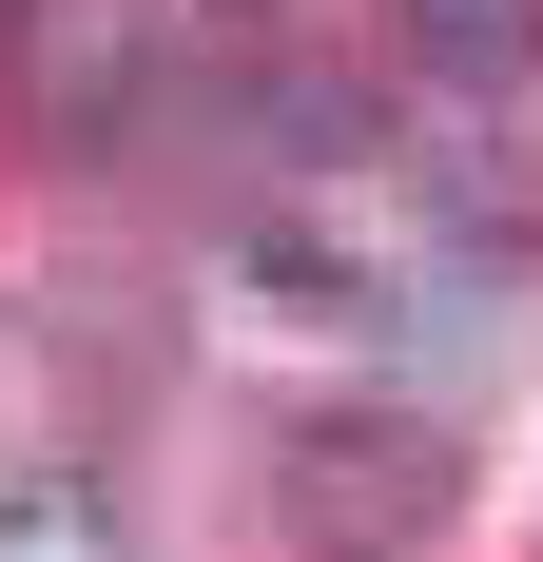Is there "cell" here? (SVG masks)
<instances>
[{"label":"cell","mask_w":543,"mask_h":562,"mask_svg":"<svg viewBox=\"0 0 543 562\" xmlns=\"http://www.w3.org/2000/svg\"><path fill=\"white\" fill-rule=\"evenodd\" d=\"M58 78H40V136H78V156H98V136H117V116H136V20H58Z\"/></svg>","instance_id":"2"},{"label":"cell","mask_w":543,"mask_h":562,"mask_svg":"<svg viewBox=\"0 0 543 562\" xmlns=\"http://www.w3.org/2000/svg\"><path fill=\"white\" fill-rule=\"evenodd\" d=\"M388 20H408L428 78H524L543 58V0H388Z\"/></svg>","instance_id":"3"},{"label":"cell","mask_w":543,"mask_h":562,"mask_svg":"<svg viewBox=\"0 0 543 562\" xmlns=\"http://www.w3.org/2000/svg\"><path fill=\"white\" fill-rule=\"evenodd\" d=\"M446 485H466V465H446V427H388V407L291 427V505L330 524V562H408V524H428Z\"/></svg>","instance_id":"1"},{"label":"cell","mask_w":543,"mask_h":562,"mask_svg":"<svg viewBox=\"0 0 543 562\" xmlns=\"http://www.w3.org/2000/svg\"><path fill=\"white\" fill-rule=\"evenodd\" d=\"M0 20H20V0H0Z\"/></svg>","instance_id":"4"}]
</instances>
